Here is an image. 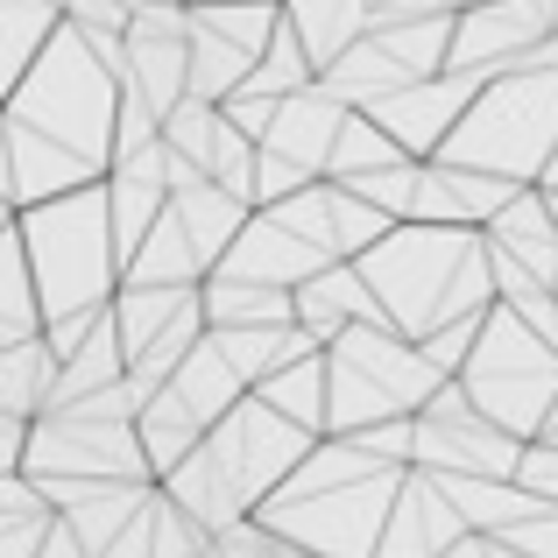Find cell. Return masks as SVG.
Instances as JSON below:
<instances>
[{
    "label": "cell",
    "mask_w": 558,
    "mask_h": 558,
    "mask_svg": "<svg viewBox=\"0 0 558 558\" xmlns=\"http://www.w3.org/2000/svg\"><path fill=\"white\" fill-rule=\"evenodd\" d=\"M460 381H466V396H474L481 417L502 424V432L523 438V446H537V438L551 432V417H558V347L523 312H509V304L488 312L481 347H474V361H466Z\"/></svg>",
    "instance_id": "7"
},
{
    "label": "cell",
    "mask_w": 558,
    "mask_h": 558,
    "mask_svg": "<svg viewBox=\"0 0 558 558\" xmlns=\"http://www.w3.org/2000/svg\"><path fill=\"white\" fill-rule=\"evenodd\" d=\"M298 326L312 332V340H340V332L354 326H389V312H381V298L368 290V276H361V262H332V269H318L312 283L298 290Z\"/></svg>",
    "instance_id": "16"
},
{
    "label": "cell",
    "mask_w": 558,
    "mask_h": 558,
    "mask_svg": "<svg viewBox=\"0 0 558 558\" xmlns=\"http://www.w3.org/2000/svg\"><path fill=\"white\" fill-rule=\"evenodd\" d=\"M57 381H64V354L50 347V332L0 347V417L43 424L57 410Z\"/></svg>",
    "instance_id": "19"
},
{
    "label": "cell",
    "mask_w": 558,
    "mask_h": 558,
    "mask_svg": "<svg viewBox=\"0 0 558 558\" xmlns=\"http://www.w3.org/2000/svg\"><path fill=\"white\" fill-rule=\"evenodd\" d=\"M509 545H517L523 558H558V509H545V517H531L523 531H509Z\"/></svg>",
    "instance_id": "34"
},
{
    "label": "cell",
    "mask_w": 558,
    "mask_h": 558,
    "mask_svg": "<svg viewBox=\"0 0 558 558\" xmlns=\"http://www.w3.org/2000/svg\"><path fill=\"white\" fill-rule=\"evenodd\" d=\"M523 318H531V326H537V332H545V340L558 347V290H545L537 304H523Z\"/></svg>",
    "instance_id": "35"
},
{
    "label": "cell",
    "mask_w": 558,
    "mask_h": 558,
    "mask_svg": "<svg viewBox=\"0 0 558 558\" xmlns=\"http://www.w3.org/2000/svg\"><path fill=\"white\" fill-rule=\"evenodd\" d=\"M227 276H241V283H269V290H304L318 269H332V255H318L304 233H290L276 213H255L247 219V233L233 241V255L219 262Z\"/></svg>",
    "instance_id": "15"
},
{
    "label": "cell",
    "mask_w": 558,
    "mask_h": 558,
    "mask_svg": "<svg viewBox=\"0 0 558 558\" xmlns=\"http://www.w3.org/2000/svg\"><path fill=\"white\" fill-rule=\"evenodd\" d=\"M551 28H558L551 0H474V8H460V22H452V64L446 71H466V78L488 85V78H502V71H517Z\"/></svg>",
    "instance_id": "11"
},
{
    "label": "cell",
    "mask_w": 558,
    "mask_h": 558,
    "mask_svg": "<svg viewBox=\"0 0 558 558\" xmlns=\"http://www.w3.org/2000/svg\"><path fill=\"white\" fill-rule=\"evenodd\" d=\"M551 290H558V283H551Z\"/></svg>",
    "instance_id": "42"
},
{
    "label": "cell",
    "mask_w": 558,
    "mask_h": 558,
    "mask_svg": "<svg viewBox=\"0 0 558 558\" xmlns=\"http://www.w3.org/2000/svg\"><path fill=\"white\" fill-rule=\"evenodd\" d=\"M57 8H64V14H71V0H57Z\"/></svg>",
    "instance_id": "38"
},
{
    "label": "cell",
    "mask_w": 558,
    "mask_h": 558,
    "mask_svg": "<svg viewBox=\"0 0 558 558\" xmlns=\"http://www.w3.org/2000/svg\"><path fill=\"white\" fill-rule=\"evenodd\" d=\"M396 163H417V156L396 149V135L375 121V113H347L340 128V149H332V184H354V178H375V170H396Z\"/></svg>",
    "instance_id": "30"
},
{
    "label": "cell",
    "mask_w": 558,
    "mask_h": 558,
    "mask_svg": "<svg viewBox=\"0 0 558 558\" xmlns=\"http://www.w3.org/2000/svg\"><path fill=\"white\" fill-rule=\"evenodd\" d=\"M8 241V290H0V347L14 340H43L50 332V312H43V290H36V269H28V247L22 233H0Z\"/></svg>",
    "instance_id": "29"
},
{
    "label": "cell",
    "mask_w": 558,
    "mask_h": 558,
    "mask_svg": "<svg viewBox=\"0 0 558 558\" xmlns=\"http://www.w3.org/2000/svg\"><path fill=\"white\" fill-rule=\"evenodd\" d=\"M551 446H558V432H551Z\"/></svg>",
    "instance_id": "40"
},
{
    "label": "cell",
    "mask_w": 558,
    "mask_h": 558,
    "mask_svg": "<svg viewBox=\"0 0 558 558\" xmlns=\"http://www.w3.org/2000/svg\"><path fill=\"white\" fill-rule=\"evenodd\" d=\"M517 481H523V488H531V495H537L545 509H558V446H551V438H537V446L523 452Z\"/></svg>",
    "instance_id": "32"
},
{
    "label": "cell",
    "mask_w": 558,
    "mask_h": 558,
    "mask_svg": "<svg viewBox=\"0 0 558 558\" xmlns=\"http://www.w3.org/2000/svg\"><path fill=\"white\" fill-rule=\"evenodd\" d=\"M64 22L71 14L57 8V0H0V57H8L0 71H8V85H22V71L50 50Z\"/></svg>",
    "instance_id": "28"
},
{
    "label": "cell",
    "mask_w": 558,
    "mask_h": 558,
    "mask_svg": "<svg viewBox=\"0 0 558 558\" xmlns=\"http://www.w3.org/2000/svg\"><path fill=\"white\" fill-rule=\"evenodd\" d=\"M332 361V438H354L368 424H396V417H424L446 375L424 361L417 340H403L396 326H354L326 347Z\"/></svg>",
    "instance_id": "6"
},
{
    "label": "cell",
    "mask_w": 558,
    "mask_h": 558,
    "mask_svg": "<svg viewBox=\"0 0 558 558\" xmlns=\"http://www.w3.org/2000/svg\"><path fill=\"white\" fill-rule=\"evenodd\" d=\"M438 488L452 495V509L466 517V531L474 537H509L523 531L531 517H545V502H537L523 481H474V474H438Z\"/></svg>",
    "instance_id": "21"
},
{
    "label": "cell",
    "mask_w": 558,
    "mask_h": 558,
    "mask_svg": "<svg viewBox=\"0 0 558 558\" xmlns=\"http://www.w3.org/2000/svg\"><path fill=\"white\" fill-rule=\"evenodd\" d=\"M523 438H509L502 424H488L466 396V381H446V389L424 403L417 417V466L424 474H474V481H517L523 466Z\"/></svg>",
    "instance_id": "10"
},
{
    "label": "cell",
    "mask_w": 558,
    "mask_h": 558,
    "mask_svg": "<svg viewBox=\"0 0 558 558\" xmlns=\"http://www.w3.org/2000/svg\"><path fill=\"white\" fill-rule=\"evenodd\" d=\"M283 8H290V22H298L304 50L318 57V71H332L375 28V8H368V0H283Z\"/></svg>",
    "instance_id": "24"
},
{
    "label": "cell",
    "mask_w": 558,
    "mask_h": 558,
    "mask_svg": "<svg viewBox=\"0 0 558 558\" xmlns=\"http://www.w3.org/2000/svg\"><path fill=\"white\" fill-rule=\"evenodd\" d=\"M205 290V283H198ZM198 290H149V283H121V298H113V326H121L128 340V368H135L142 354H149L156 340H163L170 326L198 304Z\"/></svg>",
    "instance_id": "26"
},
{
    "label": "cell",
    "mask_w": 558,
    "mask_h": 558,
    "mask_svg": "<svg viewBox=\"0 0 558 558\" xmlns=\"http://www.w3.org/2000/svg\"><path fill=\"white\" fill-rule=\"evenodd\" d=\"M466 517L452 509V495L438 488V474L410 466L403 495H396V517H389V537H381V558H446L452 545H466Z\"/></svg>",
    "instance_id": "14"
},
{
    "label": "cell",
    "mask_w": 558,
    "mask_h": 558,
    "mask_svg": "<svg viewBox=\"0 0 558 558\" xmlns=\"http://www.w3.org/2000/svg\"><path fill=\"white\" fill-rule=\"evenodd\" d=\"M163 142L205 170V163H213V142H219V107H213V99H184V107H170Z\"/></svg>",
    "instance_id": "31"
},
{
    "label": "cell",
    "mask_w": 558,
    "mask_h": 558,
    "mask_svg": "<svg viewBox=\"0 0 558 558\" xmlns=\"http://www.w3.org/2000/svg\"><path fill=\"white\" fill-rule=\"evenodd\" d=\"M121 93H128V78L64 22L50 50L22 71V85H8V121L71 149L78 163H93L107 178L113 142H121Z\"/></svg>",
    "instance_id": "3"
},
{
    "label": "cell",
    "mask_w": 558,
    "mask_h": 558,
    "mask_svg": "<svg viewBox=\"0 0 558 558\" xmlns=\"http://www.w3.org/2000/svg\"><path fill=\"white\" fill-rule=\"evenodd\" d=\"M8 227L28 247V269H36L50 326L57 318H78V312H107L121 298L128 262H121V233H113L107 184H85V191H64L50 205L8 213Z\"/></svg>",
    "instance_id": "4"
},
{
    "label": "cell",
    "mask_w": 558,
    "mask_h": 558,
    "mask_svg": "<svg viewBox=\"0 0 558 558\" xmlns=\"http://www.w3.org/2000/svg\"><path fill=\"white\" fill-rule=\"evenodd\" d=\"M361 276H368V290L381 298V312L403 340H432V332L460 326V318H488L502 304L481 227H417V219H403L375 255H361Z\"/></svg>",
    "instance_id": "2"
},
{
    "label": "cell",
    "mask_w": 558,
    "mask_h": 558,
    "mask_svg": "<svg viewBox=\"0 0 558 558\" xmlns=\"http://www.w3.org/2000/svg\"><path fill=\"white\" fill-rule=\"evenodd\" d=\"M474 99H481V78H466V71H438V78L403 85L396 99H381V107H368V113L396 135V149H403V156L438 163V149L452 142V128L466 121V107H474Z\"/></svg>",
    "instance_id": "12"
},
{
    "label": "cell",
    "mask_w": 558,
    "mask_h": 558,
    "mask_svg": "<svg viewBox=\"0 0 558 558\" xmlns=\"http://www.w3.org/2000/svg\"><path fill=\"white\" fill-rule=\"evenodd\" d=\"M205 318H213V332H241V326H298V290L241 283V276L213 269V276H205Z\"/></svg>",
    "instance_id": "23"
},
{
    "label": "cell",
    "mask_w": 558,
    "mask_h": 558,
    "mask_svg": "<svg viewBox=\"0 0 558 558\" xmlns=\"http://www.w3.org/2000/svg\"><path fill=\"white\" fill-rule=\"evenodd\" d=\"M545 191H558V156H551V170H545Z\"/></svg>",
    "instance_id": "36"
},
{
    "label": "cell",
    "mask_w": 558,
    "mask_h": 558,
    "mask_svg": "<svg viewBox=\"0 0 558 558\" xmlns=\"http://www.w3.org/2000/svg\"><path fill=\"white\" fill-rule=\"evenodd\" d=\"M558 156V71H502L481 85L466 121L438 149V163L488 170L509 184H545Z\"/></svg>",
    "instance_id": "5"
},
{
    "label": "cell",
    "mask_w": 558,
    "mask_h": 558,
    "mask_svg": "<svg viewBox=\"0 0 558 558\" xmlns=\"http://www.w3.org/2000/svg\"><path fill=\"white\" fill-rule=\"evenodd\" d=\"M135 432H142V452H149V466H156V481H170L178 466L191 460V452L213 438V424L198 417V410L184 403V389L170 381V389H156L149 403H142V417H135Z\"/></svg>",
    "instance_id": "20"
},
{
    "label": "cell",
    "mask_w": 558,
    "mask_h": 558,
    "mask_svg": "<svg viewBox=\"0 0 558 558\" xmlns=\"http://www.w3.org/2000/svg\"><path fill=\"white\" fill-rule=\"evenodd\" d=\"M410 466L375 460L354 438H318V452L255 509L283 545L312 558H381L396 495H403Z\"/></svg>",
    "instance_id": "1"
},
{
    "label": "cell",
    "mask_w": 558,
    "mask_h": 558,
    "mask_svg": "<svg viewBox=\"0 0 558 558\" xmlns=\"http://www.w3.org/2000/svg\"><path fill=\"white\" fill-rule=\"evenodd\" d=\"M255 396H262L269 410H283L290 424H304V432L332 438V361H326V354H304L298 368L269 375Z\"/></svg>",
    "instance_id": "25"
},
{
    "label": "cell",
    "mask_w": 558,
    "mask_h": 558,
    "mask_svg": "<svg viewBox=\"0 0 558 558\" xmlns=\"http://www.w3.org/2000/svg\"><path fill=\"white\" fill-rule=\"evenodd\" d=\"M545 198H551V219H558V191H545Z\"/></svg>",
    "instance_id": "37"
},
{
    "label": "cell",
    "mask_w": 558,
    "mask_h": 558,
    "mask_svg": "<svg viewBox=\"0 0 558 558\" xmlns=\"http://www.w3.org/2000/svg\"><path fill=\"white\" fill-rule=\"evenodd\" d=\"M128 85L170 121V107L191 99V36H149V28H135L128 36Z\"/></svg>",
    "instance_id": "22"
},
{
    "label": "cell",
    "mask_w": 558,
    "mask_h": 558,
    "mask_svg": "<svg viewBox=\"0 0 558 558\" xmlns=\"http://www.w3.org/2000/svg\"><path fill=\"white\" fill-rule=\"evenodd\" d=\"M347 113H354V107H340L326 85H312V93L283 99V113H276V128H269V142H262V149H276V156H290V163H304L312 178H326V170H332V149H340Z\"/></svg>",
    "instance_id": "17"
},
{
    "label": "cell",
    "mask_w": 558,
    "mask_h": 558,
    "mask_svg": "<svg viewBox=\"0 0 558 558\" xmlns=\"http://www.w3.org/2000/svg\"><path fill=\"white\" fill-rule=\"evenodd\" d=\"M488 247H495V255H509V262H523V269L545 276V283H558V219H551L545 184H523L517 198L495 213Z\"/></svg>",
    "instance_id": "18"
},
{
    "label": "cell",
    "mask_w": 558,
    "mask_h": 558,
    "mask_svg": "<svg viewBox=\"0 0 558 558\" xmlns=\"http://www.w3.org/2000/svg\"><path fill=\"white\" fill-rule=\"evenodd\" d=\"M191 8H198V0H191Z\"/></svg>",
    "instance_id": "41"
},
{
    "label": "cell",
    "mask_w": 558,
    "mask_h": 558,
    "mask_svg": "<svg viewBox=\"0 0 558 558\" xmlns=\"http://www.w3.org/2000/svg\"><path fill=\"white\" fill-rule=\"evenodd\" d=\"M28 481H78V488H121V481H156L149 452H142L135 424H107V417H57L36 424L28 438Z\"/></svg>",
    "instance_id": "8"
},
{
    "label": "cell",
    "mask_w": 558,
    "mask_h": 558,
    "mask_svg": "<svg viewBox=\"0 0 558 558\" xmlns=\"http://www.w3.org/2000/svg\"><path fill=\"white\" fill-rule=\"evenodd\" d=\"M178 8H191V0H178Z\"/></svg>",
    "instance_id": "39"
},
{
    "label": "cell",
    "mask_w": 558,
    "mask_h": 558,
    "mask_svg": "<svg viewBox=\"0 0 558 558\" xmlns=\"http://www.w3.org/2000/svg\"><path fill=\"white\" fill-rule=\"evenodd\" d=\"M57 531V502L28 474H0V558H43Z\"/></svg>",
    "instance_id": "27"
},
{
    "label": "cell",
    "mask_w": 558,
    "mask_h": 558,
    "mask_svg": "<svg viewBox=\"0 0 558 558\" xmlns=\"http://www.w3.org/2000/svg\"><path fill=\"white\" fill-rule=\"evenodd\" d=\"M0 149H8V170H0V184H8V213L50 205V198H64V191H85V184H107L93 163H78L71 149H57V142L28 135V128H14V121H0Z\"/></svg>",
    "instance_id": "13"
},
{
    "label": "cell",
    "mask_w": 558,
    "mask_h": 558,
    "mask_svg": "<svg viewBox=\"0 0 558 558\" xmlns=\"http://www.w3.org/2000/svg\"><path fill=\"white\" fill-rule=\"evenodd\" d=\"M219 113H227V121L241 128V135L269 142V128H276V113H283V107H276V99H255V93H233V99H227Z\"/></svg>",
    "instance_id": "33"
},
{
    "label": "cell",
    "mask_w": 558,
    "mask_h": 558,
    "mask_svg": "<svg viewBox=\"0 0 558 558\" xmlns=\"http://www.w3.org/2000/svg\"><path fill=\"white\" fill-rule=\"evenodd\" d=\"M205 446H213L219 466H227L233 495H241L247 509H262L318 452V432H304V424H290L283 410H269L262 396H247L227 424H213V438H205Z\"/></svg>",
    "instance_id": "9"
}]
</instances>
